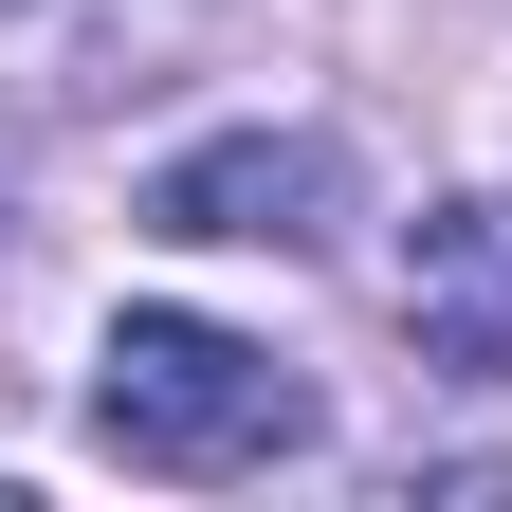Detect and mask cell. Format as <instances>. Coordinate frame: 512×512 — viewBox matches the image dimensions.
<instances>
[{
    "label": "cell",
    "mask_w": 512,
    "mask_h": 512,
    "mask_svg": "<svg viewBox=\"0 0 512 512\" xmlns=\"http://www.w3.org/2000/svg\"><path fill=\"white\" fill-rule=\"evenodd\" d=\"M92 439L128 476H275L311 439V384L275 348L202 330V311H128V330L92 348Z\"/></svg>",
    "instance_id": "1"
},
{
    "label": "cell",
    "mask_w": 512,
    "mask_h": 512,
    "mask_svg": "<svg viewBox=\"0 0 512 512\" xmlns=\"http://www.w3.org/2000/svg\"><path fill=\"white\" fill-rule=\"evenodd\" d=\"M348 202V147L330 128H220L147 183V238H202V256H311Z\"/></svg>",
    "instance_id": "2"
},
{
    "label": "cell",
    "mask_w": 512,
    "mask_h": 512,
    "mask_svg": "<svg viewBox=\"0 0 512 512\" xmlns=\"http://www.w3.org/2000/svg\"><path fill=\"white\" fill-rule=\"evenodd\" d=\"M403 330H421V366L512 384V202H439V220H403Z\"/></svg>",
    "instance_id": "3"
}]
</instances>
